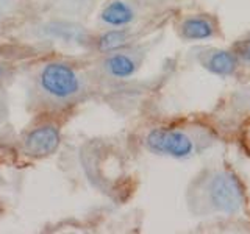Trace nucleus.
<instances>
[{
  "mask_svg": "<svg viewBox=\"0 0 250 234\" xmlns=\"http://www.w3.org/2000/svg\"><path fill=\"white\" fill-rule=\"evenodd\" d=\"M200 213L234 215L246 203V192L241 179L227 169L209 170L197 186Z\"/></svg>",
  "mask_w": 250,
  "mask_h": 234,
  "instance_id": "f257e3e1",
  "label": "nucleus"
},
{
  "mask_svg": "<svg viewBox=\"0 0 250 234\" xmlns=\"http://www.w3.org/2000/svg\"><path fill=\"white\" fill-rule=\"evenodd\" d=\"M146 145L156 155L185 159L199 150L197 139L180 128H155L147 135Z\"/></svg>",
  "mask_w": 250,
  "mask_h": 234,
  "instance_id": "f03ea898",
  "label": "nucleus"
},
{
  "mask_svg": "<svg viewBox=\"0 0 250 234\" xmlns=\"http://www.w3.org/2000/svg\"><path fill=\"white\" fill-rule=\"evenodd\" d=\"M42 89L57 98H67L77 94L80 88L78 77L74 69L64 62H50L41 72Z\"/></svg>",
  "mask_w": 250,
  "mask_h": 234,
  "instance_id": "7ed1b4c3",
  "label": "nucleus"
},
{
  "mask_svg": "<svg viewBox=\"0 0 250 234\" xmlns=\"http://www.w3.org/2000/svg\"><path fill=\"white\" fill-rule=\"evenodd\" d=\"M60 145V131L53 125H42L28 133L25 137V152L31 156L42 158L53 153Z\"/></svg>",
  "mask_w": 250,
  "mask_h": 234,
  "instance_id": "20e7f679",
  "label": "nucleus"
},
{
  "mask_svg": "<svg viewBox=\"0 0 250 234\" xmlns=\"http://www.w3.org/2000/svg\"><path fill=\"white\" fill-rule=\"evenodd\" d=\"M180 35L186 41H205L217 35V23L208 16H189L180 23Z\"/></svg>",
  "mask_w": 250,
  "mask_h": 234,
  "instance_id": "39448f33",
  "label": "nucleus"
},
{
  "mask_svg": "<svg viewBox=\"0 0 250 234\" xmlns=\"http://www.w3.org/2000/svg\"><path fill=\"white\" fill-rule=\"evenodd\" d=\"M238 57L229 50L209 49L200 57L202 66L219 77H230L238 69Z\"/></svg>",
  "mask_w": 250,
  "mask_h": 234,
  "instance_id": "423d86ee",
  "label": "nucleus"
},
{
  "mask_svg": "<svg viewBox=\"0 0 250 234\" xmlns=\"http://www.w3.org/2000/svg\"><path fill=\"white\" fill-rule=\"evenodd\" d=\"M100 18L105 23H108V25L124 27V25H128V23L135 19V13H133V10L125 2L114 0V2H111L104 11H102Z\"/></svg>",
  "mask_w": 250,
  "mask_h": 234,
  "instance_id": "0eeeda50",
  "label": "nucleus"
},
{
  "mask_svg": "<svg viewBox=\"0 0 250 234\" xmlns=\"http://www.w3.org/2000/svg\"><path fill=\"white\" fill-rule=\"evenodd\" d=\"M105 67L108 70V74L116 78H128L135 74L136 62L133 61V58L127 57V55L117 53L106 59Z\"/></svg>",
  "mask_w": 250,
  "mask_h": 234,
  "instance_id": "6e6552de",
  "label": "nucleus"
},
{
  "mask_svg": "<svg viewBox=\"0 0 250 234\" xmlns=\"http://www.w3.org/2000/svg\"><path fill=\"white\" fill-rule=\"evenodd\" d=\"M128 35L125 30H109L106 33H104L99 39V49L104 52L109 50H116L119 49L121 45L127 42Z\"/></svg>",
  "mask_w": 250,
  "mask_h": 234,
  "instance_id": "1a4fd4ad",
  "label": "nucleus"
},
{
  "mask_svg": "<svg viewBox=\"0 0 250 234\" xmlns=\"http://www.w3.org/2000/svg\"><path fill=\"white\" fill-rule=\"evenodd\" d=\"M234 55L238 57V59H242L244 62H250V36L244 41H241L236 44V52Z\"/></svg>",
  "mask_w": 250,
  "mask_h": 234,
  "instance_id": "9d476101",
  "label": "nucleus"
},
{
  "mask_svg": "<svg viewBox=\"0 0 250 234\" xmlns=\"http://www.w3.org/2000/svg\"><path fill=\"white\" fill-rule=\"evenodd\" d=\"M2 74H3V69H2V67H0V77H2Z\"/></svg>",
  "mask_w": 250,
  "mask_h": 234,
  "instance_id": "9b49d317",
  "label": "nucleus"
}]
</instances>
